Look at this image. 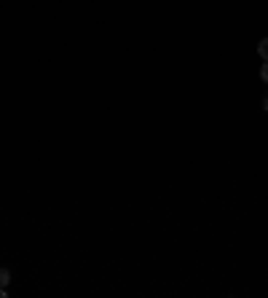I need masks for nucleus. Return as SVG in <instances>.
<instances>
[{
    "instance_id": "obj_1",
    "label": "nucleus",
    "mask_w": 268,
    "mask_h": 298,
    "mask_svg": "<svg viewBox=\"0 0 268 298\" xmlns=\"http://www.w3.org/2000/svg\"><path fill=\"white\" fill-rule=\"evenodd\" d=\"M257 54L263 57V62H268V38H263V41L257 43Z\"/></svg>"
},
{
    "instance_id": "obj_2",
    "label": "nucleus",
    "mask_w": 268,
    "mask_h": 298,
    "mask_svg": "<svg viewBox=\"0 0 268 298\" xmlns=\"http://www.w3.org/2000/svg\"><path fill=\"white\" fill-rule=\"evenodd\" d=\"M11 282V274H9V269H0V287H6Z\"/></svg>"
},
{
    "instance_id": "obj_3",
    "label": "nucleus",
    "mask_w": 268,
    "mask_h": 298,
    "mask_svg": "<svg viewBox=\"0 0 268 298\" xmlns=\"http://www.w3.org/2000/svg\"><path fill=\"white\" fill-rule=\"evenodd\" d=\"M260 78H263V81L268 83V62H265V65H263V67H260Z\"/></svg>"
},
{
    "instance_id": "obj_4",
    "label": "nucleus",
    "mask_w": 268,
    "mask_h": 298,
    "mask_svg": "<svg viewBox=\"0 0 268 298\" xmlns=\"http://www.w3.org/2000/svg\"><path fill=\"white\" fill-rule=\"evenodd\" d=\"M263 111H268V97L263 100Z\"/></svg>"
}]
</instances>
